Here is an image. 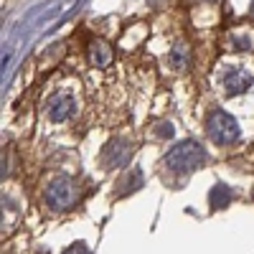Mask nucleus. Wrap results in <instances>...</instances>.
Listing matches in <instances>:
<instances>
[{
	"mask_svg": "<svg viewBox=\"0 0 254 254\" xmlns=\"http://www.w3.org/2000/svg\"><path fill=\"white\" fill-rule=\"evenodd\" d=\"M203 147L193 140H183L176 147H171V153L165 155V165L171 168L173 173H190L203 163Z\"/></svg>",
	"mask_w": 254,
	"mask_h": 254,
	"instance_id": "nucleus-1",
	"label": "nucleus"
},
{
	"mask_svg": "<svg viewBox=\"0 0 254 254\" xmlns=\"http://www.w3.org/2000/svg\"><path fill=\"white\" fill-rule=\"evenodd\" d=\"M216 81H219V89L226 97H239L252 87V74L244 66H239V64H229V66H224L219 71Z\"/></svg>",
	"mask_w": 254,
	"mask_h": 254,
	"instance_id": "nucleus-2",
	"label": "nucleus"
},
{
	"mask_svg": "<svg viewBox=\"0 0 254 254\" xmlns=\"http://www.w3.org/2000/svg\"><path fill=\"white\" fill-rule=\"evenodd\" d=\"M208 135L219 145L237 142L239 140V125L229 112L216 110V112H211V117H208Z\"/></svg>",
	"mask_w": 254,
	"mask_h": 254,
	"instance_id": "nucleus-3",
	"label": "nucleus"
},
{
	"mask_svg": "<svg viewBox=\"0 0 254 254\" xmlns=\"http://www.w3.org/2000/svg\"><path fill=\"white\" fill-rule=\"evenodd\" d=\"M46 203L54 208V211H64V208H69L74 203V196H76V190H74V183L69 178H54L49 186H46Z\"/></svg>",
	"mask_w": 254,
	"mask_h": 254,
	"instance_id": "nucleus-4",
	"label": "nucleus"
},
{
	"mask_svg": "<svg viewBox=\"0 0 254 254\" xmlns=\"http://www.w3.org/2000/svg\"><path fill=\"white\" fill-rule=\"evenodd\" d=\"M127 158H130V142L125 137H112L102 153V160L107 168H122L127 163Z\"/></svg>",
	"mask_w": 254,
	"mask_h": 254,
	"instance_id": "nucleus-5",
	"label": "nucleus"
},
{
	"mask_svg": "<svg viewBox=\"0 0 254 254\" xmlns=\"http://www.w3.org/2000/svg\"><path fill=\"white\" fill-rule=\"evenodd\" d=\"M46 115H49L51 122L69 120V117L74 115V99H71V94H66V92L54 94V97L46 102Z\"/></svg>",
	"mask_w": 254,
	"mask_h": 254,
	"instance_id": "nucleus-6",
	"label": "nucleus"
},
{
	"mask_svg": "<svg viewBox=\"0 0 254 254\" xmlns=\"http://www.w3.org/2000/svg\"><path fill=\"white\" fill-rule=\"evenodd\" d=\"M89 61L94 64V66H99V69H107L110 64L115 61V51H112V46L107 44V41H92V46H89Z\"/></svg>",
	"mask_w": 254,
	"mask_h": 254,
	"instance_id": "nucleus-7",
	"label": "nucleus"
},
{
	"mask_svg": "<svg viewBox=\"0 0 254 254\" xmlns=\"http://www.w3.org/2000/svg\"><path fill=\"white\" fill-rule=\"evenodd\" d=\"M168 61H171L173 69H186L188 66V46L186 44H176L168 54Z\"/></svg>",
	"mask_w": 254,
	"mask_h": 254,
	"instance_id": "nucleus-8",
	"label": "nucleus"
},
{
	"mask_svg": "<svg viewBox=\"0 0 254 254\" xmlns=\"http://www.w3.org/2000/svg\"><path fill=\"white\" fill-rule=\"evenodd\" d=\"M231 193H229V188L226 186H216L214 190H211V208H224L229 203Z\"/></svg>",
	"mask_w": 254,
	"mask_h": 254,
	"instance_id": "nucleus-9",
	"label": "nucleus"
},
{
	"mask_svg": "<svg viewBox=\"0 0 254 254\" xmlns=\"http://www.w3.org/2000/svg\"><path fill=\"white\" fill-rule=\"evenodd\" d=\"M155 132H158L160 137H171V135H173V125H171V122H160Z\"/></svg>",
	"mask_w": 254,
	"mask_h": 254,
	"instance_id": "nucleus-10",
	"label": "nucleus"
},
{
	"mask_svg": "<svg viewBox=\"0 0 254 254\" xmlns=\"http://www.w3.org/2000/svg\"><path fill=\"white\" fill-rule=\"evenodd\" d=\"M64 254H89V249L84 247V244H74L71 249H66V252H64Z\"/></svg>",
	"mask_w": 254,
	"mask_h": 254,
	"instance_id": "nucleus-11",
	"label": "nucleus"
},
{
	"mask_svg": "<svg viewBox=\"0 0 254 254\" xmlns=\"http://www.w3.org/2000/svg\"><path fill=\"white\" fill-rule=\"evenodd\" d=\"M252 13H254V8H252Z\"/></svg>",
	"mask_w": 254,
	"mask_h": 254,
	"instance_id": "nucleus-12",
	"label": "nucleus"
}]
</instances>
